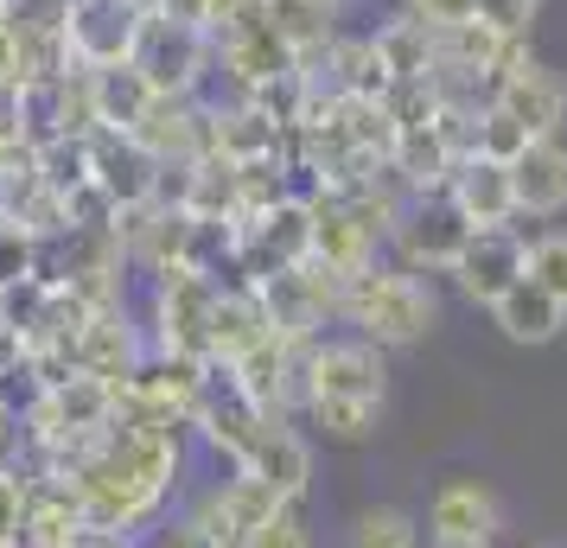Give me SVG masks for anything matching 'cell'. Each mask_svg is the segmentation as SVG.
I'll use <instances>...</instances> for the list:
<instances>
[{
	"label": "cell",
	"mask_w": 567,
	"mask_h": 548,
	"mask_svg": "<svg viewBox=\"0 0 567 548\" xmlns=\"http://www.w3.org/2000/svg\"><path fill=\"white\" fill-rule=\"evenodd\" d=\"M338 319H351L358 339H370L377 351H409L440 325V300L421 275L395 261H370L363 275L338 288Z\"/></svg>",
	"instance_id": "1"
},
{
	"label": "cell",
	"mask_w": 567,
	"mask_h": 548,
	"mask_svg": "<svg viewBox=\"0 0 567 548\" xmlns=\"http://www.w3.org/2000/svg\"><path fill=\"white\" fill-rule=\"evenodd\" d=\"M472 242V217L453 205V192L434 185V192H409V205L389 230V249H395V268L409 275H446L460 249Z\"/></svg>",
	"instance_id": "2"
},
{
	"label": "cell",
	"mask_w": 567,
	"mask_h": 548,
	"mask_svg": "<svg viewBox=\"0 0 567 548\" xmlns=\"http://www.w3.org/2000/svg\"><path fill=\"white\" fill-rule=\"evenodd\" d=\"M128 64L154 83V96H198L205 77H210V64H217V52H210L205 27H185V20H173V13L147 7Z\"/></svg>",
	"instance_id": "3"
},
{
	"label": "cell",
	"mask_w": 567,
	"mask_h": 548,
	"mask_svg": "<svg viewBox=\"0 0 567 548\" xmlns=\"http://www.w3.org/2000/svg\"><path fill=\"white\" fill-rule=\"evenodd\" d=\"M523 256H529V230H523V217H511V224L472 230V242L460 249V261L446 275H453L465 307H485L491 313V300H504L523 281Z\"/></svg>",
	"instance_id": "4"
},
{
	"label": "cell",
	"mask_w": 567,
	"mask_h": 548,
	"mask_svg": "<svg viewBox=\"0 0 567 548\" xmlns=\"http://www.w3.org/2000/svg\"><path fill=\"white\" fill-rule=\"evenodd\" d=\"M147 20V0H71L64 13V52L78 71H109V64H128L134 39Z\"/></svg>",
	"instance_id": "5"
},
{
	"label": "cell",
	"mask_w": 567,
	"mask_h": 548,
	"mask_svg": "<svg viewBox=\"0 0 567 548\" xmlns=\"http://www.w3.org/2000/svg\"><path fill=\"white\" fill-rule=\"evenodd\" d=\"M154 325H159V351H179V358H210V313H217V281L198 268H166L154 275Z\"/></svg>",
	"instance_id": "6"
},
{
	"label": "cell",
	"mask_w": 567,
	"mask_h": 548,
	"mask_svg": "<svg viewBox=\"0 0 567 548\" xmlns=\"http://www.w3.org/2000/svg\"><path fill=\"white\" fill-rule=\"evenodd\" d=\"M307 395H338V402H389V364L370 339H319L307 344Z\"/></svg>",
	"instance_id": "7"
},
{
	"label": "cell",
	"mask_w": 567,
	"mask_h": 548,
	"mask_svg": "<svg viewBox=\"0 0 567 548\" xmlns=\"http://www.w3.org/2000/svg\"><path fill=\"white\" fill-rule=\"evenodd\" d=\"M504 536V497L485 478H440L427 497V542H460V548H497Z\"/></svg>",
	"instance_id": "8"
},
{
	"label": "cell",
	"mask_w": 567,
	"mask_h": 548,
	"mask_svg": "<svg viewBox=\"0 0 567 548\" xmlns=\"http://www.w3.org/2000/svg\"><path fill=\"white\" fill-rule=\"evenodd\" d=\"M236 472L261 478L275 497H307L312 492V441L293 427L287 415H261L256 441L243 446Z\"/></svg>",
	"instance_id": "9"
},
{
	"label": "cell",
	"mask_w": 567,
	"mask_h": 548,
	"mask_svg": "<svg viewBox=\"0 0 567 548\" xmlns=\"http://www.w3.org/2000/svg\"><path fill=\"white\" fill-rule=\"evenodd\" d=\"M491 103L504 108L529 141H555L567 128V77L548 71V64H536V58H523L511 77L491 90Z\"/></svg>",
	"instance_id": "10"
},
{
	"label": "cell",
	"mask_w": 567,
	"mask_h": 548,
	"mask_svg": "<svg viewBox=\"0 0 567 548\" xmlns=\"http://www.w3.org/2000/svg\"><path fill=\"white\" fill-rule=\"evenodd\" d=\"M90 179L109 192L115 210H134V205H154V185H159V159L122 128H103L90 134Z\"/></svg>",
	"instance_id": "11"
},
{
	"label": "cell",
	"mask_w": 567,
	"mask_h": 548,
	"mask_svg": "<svg viewBox=\"0 0 567 548\" xmlns=\"http://www.w3.org/2000/svg\"><path fill=\"white\" fill-rule=\"evenodd\" d=\"M511 198H516V217L529 224H548L567 210V141H529L523 154L511 159Z\"/></svg>",
	"instance_id": "12"
},
{
	"label": "cell",
	"mask_w": 567,
	"mask_h": 548,
	"mask_svg": "<svg viewBox=\"0 0 567 548\" xmlns=\"http://www.w3.org/2000/svg\"><path fill=\"white\" fill-rule=\"evenodd\" d=\"M446 192H453V205L472 217V230H491V224H511V217H516L511 166H497V159H478V154L453 159V173H446Z\"/></svg>",
	"instance_id": "13"
},
{
	"label": "cell",
	"mask_w": 567,
	"mask_h": 548,
	"mask_svg": "<svg viewBox=\"0 0 567 548\" xmlns=\"http://www.w3.org/2000/svg\"><path fill=\"white\" fill-rule=\"evenodd\" d=\"M261 13H268V32L281 39L287 52L300 58V71H312L326 45L338 39V0H261Z\"/></svg>",
	"instance_id": "14"
},
{
	"label": "cell",
	"mask_w": 567,
	"mask_h": 548,
	"mask_svg": "<svg viewBox=\"0 0 567 548\" xmlns=\"http://www.w3.org/2000/svg\"><path fill=\"white\" fill-rule=\"evenodd\" d=\"M491 325H497L511 344H555L567 332V307L523 275L504 300H491Z\"/></svg>",
	"instance_id": "15"
},
{
	"label": "cell",
	"mask_w": 567,
	"mask_h": 548,
	"mask_svg": "<svg viewBox=\"0 0 567 548\" xmlns=\"http://www.w3.org/2000/svg\"><path fill=\"white\" fill-rule=\"evenodd\" d=\"M217 64H224L236 83H243V103H249V90H261V83L293 77V71H300V58L287 52V45H281L268 27L243 32V39H230V45H217Z\"/></svg>",
	"instance_id": "16"
},
{
	"label": "cell",
	"mask_w": 567,
	"mask_h": 548,
	"mask_svg": "<svg viewBox=\"0 0 567 548\" xmlns=\"http://www.w3.org/2000/svg\"><path fill=\"white\" fill-rule=\"evenodd\" d=\"M90 103H96V122L103 128L134 134V122L154 103V83L141 77L134 64H109V71H90Z\"/></svg>",
	"instance_id": "17"
},
{
	"label": "cell",
	"mask_w": 567,
	"mask_h": 548,
	"mask_svg": "<svg viewBox=\"0 0 567 548\" xmlns=\"http://www.w3.org/2000/svg\"><path fill=\"white\" fill-rule=\"evenodd\" d=\"M326 71H332V96L383 103L389 64H383V52H377V39H332V45H326Z\"/></svg>",
	"instance_id": "18"
},
{
	"label": "cell",
	"mask_w": 567,
	"mask_h": 548,
	"mask_svg": "<svg viewBox=\"0 0 567 548\" xmlns=\"http://www.w3.org/2000/svg\"><path fill=\"white\" fill-rule=\"evenodd\" d=\"M370 39H377V52H383V64H389V83L395 77H434V27H427V20L395 13V20L377 27Z\"/></svg>",
	"instance_id": "19"
},
{
	"label": "cell",
	"mask_w": 567,
	"mask_h": 548,
	"mask_svg": "<svg viewBox=\"0 0 567 548\" xmlns=\"http://www.w3.org/2000/svg\"><path fill=\"white\" fill-rule=\"evenodd\" d=\"M300 415L312 421V434H326L332 446H363L370 434H377L383 409H377V402H338V395H307V402H300Z\"/></svg>",
	"instance_id": "20"
},
{
	"label": "cell",
	"mask_w": 567,
	"mask_h": 548,
	"mask_svg": "<svg viewBox=\"0 0 567 548\" xmlns=\"http://www.w3.org/2000/svg\"><path fill=\"white\" fill-rule=\"evenodd\" d=\"M351 548H421V529L402 504H370L351 523Z\"/></svg>",
	"instance_id": "21"
},
{
	"label": "cell",
	"mask_w": 567,
	"mask_h": 548,
	"mask_svg": "<svg viewBox=\"0 0 567 548\" xmlns=\"http://www.w3.org/2000/svg\"><path fill=\"white\" fill-rule=\"evenodd\" d=\"M523 275L548 288L567 307V230H529V256H523Z\"/></svg>",
	"instance_id": "22"
},
{
	"label": "cell",
	"mask_w": 567,
	"mask_h": 548,
	"mask_svg": "<svg viewBox=\"0 0 567 548\" xmlns=\"http://www.w3.org/2000/svg\"><path fill=\"white\" fill-rule=\"evenodd\" d=\"M523 147H529V134L516 128L504 108H497V103L478 108V122H472V154H478V159H497V166H511Z\"/></svg>",
	"instance_id": "23"
},
{
	"label": "cell",
	"mask_w": 567,
	"mask_h": 548,
	"mask_svg": "<svg viewBox=\"0 0 567 548\" xmlns=\"http://www.w3.org/2000/svg\"><path fill=\"white\" fill-rule=\"evenodd\" d=\"M236 548H312V529H307V510H300V497L275 504V510H268V517H261Z\"/></svg>",
	"instance_id": "24"
},
{
	"label": "cell",
	"mask_w": 567,
	"mask_h": 548,
	"mask_svg": "<svg viewBox=\"0 0 567 548\" xmlns=\"http://www.w3.org/2000/svg\"><path fill=\"white\" fill-rule=\"evenodd\" d=\"M154 548H224V542L205 536L192 517H173V523H159V529H154Z\"/></svg>",
	"instance_id": "25"
},
{
	"label": "cell",
	"mask_w": 567,
	"mask_h": 548,
	"mask_svg": "<svg viewBox=\"0 0 567 548\" xmlns=\"http://www.w3.org/2000/svg\"><path fill=\"white\" fill-rule=\"evenodd\" d=\"M0 147H27L20 141V83H0Z\"/></svg>",
	"instance_id": "26"
},
{
	"label": "cell",
	"mask_w": 567,
	"mask_h": 548,
	"mask_svg": "<svg viewBox=\"0 0 567 548\" xmlns=\"http://www.w3.org/2000/svg\"><path fill=\"white\" fill-rule=\"evenodd\" d=\"M427 548H460V542H427Z\"/></svg>",
	"instance_id": "27"
}]
</instances>
